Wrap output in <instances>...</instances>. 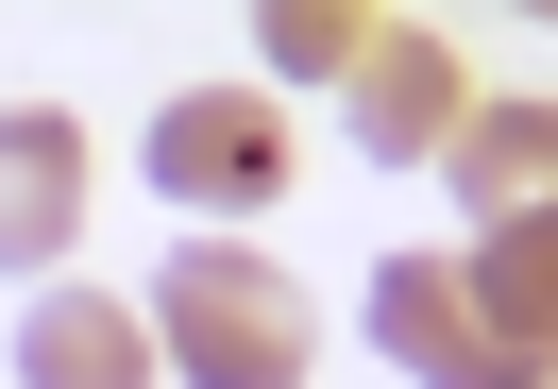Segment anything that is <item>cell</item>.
Here are the masks:
<instances>
[{
    "instance_id": "6da1fadb",
    "label": "cell",
    "mask_w": 558,
    "mask_h": 389,
    "mask_svg": "<svg viewBox=\"0 0 558 389\" xmlns=\"http://www.w3.org/2000/svg\"><path fill=\"white\" fill-rule=\"evenodd\" d=\"M136 321H153V355H170L186 389H305V355H322L305 288H288L271 254H238V238H186Z\"/></svg>"
},
{
    "instance_id": "7a4b0ae2",
    "label": "cell",
    "mask_w": 558,
    "mask_h": 389,
    "mask_svg": "<svg viewBox=\"0 0 558 389\" xmlns=\"http://www.w3.org/2000/svg\"><path fill=\"white\" fill-rule=\"evenodd\" d=\"M153 186H170L186 220H238L288 186V119L254 102V85H186V102H153Z\"/></svg>"
},
{
    "instance_id": "3957f363",
    "label": "cell",
    "mask_w": 558,
    "mask_h": 389,
    "mask_svg": "<svg viewBox=\"0 0 558 389\" xmlns=\"http://www.w3.org/2000/svg\"><path fill=\"white\" fill-rule=\"evenodd\" d=\"M373 339H389V373H423V389H542V355L474 321L457 254H389L373 271Z\"/></svg>"
},
{
    "instance_id": "277c9868",
    "label": "cell",
    "mask_w": 558,
    "mask_h": 389,
    "mask_svg": "<svg viewBox=\"0 0 558 389\" xmlns=\"http://www.w3.org/2000/svg\"><path fill=\"white\" fill-rule=\"evenodd\" d=\"M339 119H355V153H440L457 119H474V85H457V35H423V17H373L355 35V69H339Z\"/></svg>"
},
{
    "instance_id": "5b68a950",
    "label": "cell",
    "mask_w": 558,
    "mask_h": 389,
    "mask_svg": "<svg viewBox=\"0 0 558 389\" xmlns=\"http://www.w3.org/2000/svg\"><path fill=\"white\" fill-rule=\"evenodd\" d=\"M69 238H85V119L17 102L0 119V271H51Z\"/></svg>"
},
{
    "instance_id": "8992f818",
    "label": "cell",
    "mask_w": 558,
    "mask_h": 389,
    "mask_svg": "<svg viewBox=\"0 0 558 389\" xmlns=\"http://www.w3.org/2000/svg\"><path fill=\"white\" fill-rule=\"evenodd\" d=\"M17 389H153V321H119L102 288H51L17 321Z\"/></svg>"
},
{
    "instance_id": "52a82bcc",
    "label": "cell",
    "mask_w": 558,
    "mask_h": 389,
    "mask_svg": "<svg viewBox=\"0 0 558 389\" xmlns=\"http://www.w3.org/2000/svg\"><path fill=\"white\" fill-rule=\"evenodd\" d=\"M457 204H474V238H508V220H542V170H558V119L542 102H474L457 119Z\"/></svg>"
},
{
    "instance_id": "ba28073f",
    "label": "cell",
    "mask_w": 558,
    "mask_h": 389,
    "mask_svg": "<svg viewBox=\"0 0 558 389\" xmlns=\"http://www.w3.org/2000/svg\"><path fill=\"white\" fill-rule=\"evenodd\" d=\"M457 288H474V321H490V339H524V355H542V321H558V254H542V220L474 238V254H457Z\"/></svg>"
},
{
    "instance_id": "9c48e42d",
    "label": "cell",
    "mask_w": 558,
    "mask_h": 389,
    "mask_svg": "<svg viewBox=\"0 0 558 389\" xmlns=\"http://www.w3.org/2000/svg\"><path fill=\"white\" fill-rule=\"evenodd\" d=\"M355 35H373V17H322V0H271V17H254V51H271V69H305V85H339Z\"/></svg>"
}]
</instances>
